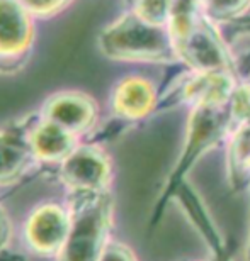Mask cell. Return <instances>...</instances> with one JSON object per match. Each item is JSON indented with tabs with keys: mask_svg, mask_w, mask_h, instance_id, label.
<instances>
[{
	"mask_svg": "<svg viewBox=\"0 0 250 261\" xmlns=\"http://www.w3.org/2000/svg\"><path fill=\"white\" fill-rule=\"evenodd\" d=\"M36 19L19 0H0V61L24 56L34 44Z\"/></svg>",
	"mask_w": 250,
	"mask_h": 261,
	"instance_id": "52a82bcc",
	"label": "cell"
},
{
	"mask_svg": "<svg viewBox=\"0 0 250 261\" xmlns=\"http://www.w3.org/2000/svg\"><path fill=\"white\" fill-rule=\"evenodd\" d=\"M201 10L208 19L221 25L243 17L250 12V0H204Z\"/></svg>",
	"mask_w": 250,
	"mask_h": 261,
	"instance_id": "4fadbf2b",
	"label": "cell"
},
{
	"mask_svg": "<svg viewBox=\"0 0 250 261\" xmlns=\"http://www.w3.org/2000/svg\"><path fill=\"white\" fill-rule=\"evenodd\" d=\"M237 85L235 73L192 71L191 76L182 83L180 95L192 107L202 103H226L230 102Z\"/></svg>",
	"mask_w": 250,
	"mask_h": 261,
	"instance_id": "30bf717a",
	"label": "cell"
},
{
	"mask_svg": "<svg viewBox=\"0 0 250 261\" xmlns=\"http://www.w3.org/2000/svg\"><path fill=\"white\" fill-rule=\"evenodd\" d=\"M72 212V231L56 261H99L107 244L112 203L106 194L82 195Z\"/></svg>",
	"mask_w": 250,
	"mask_h": 261,
	"instance_id": "3957f363",
	"label": "cell"
},
{
	"mask_svg": "<svg viewBox=\"0 0 250 261\" xmlns=\"http://www.w3.org/2000/svg\"><path fill=\"white\" fill-rule=\"evenodd\" d=\"M233 148L237 158H250V119L235 133Z\"/></svg>",
	"mask_w": 250,
	"mask_h": 261,
	"instance_id": "2e32d148",
	"label": "cell"
},
{
	"mask_svg": "<svg viewBox=\"0 0 250 261\" xmlns=\"http://www.w3.org/2000/svg\"><path fill=\"white\" fill-rule=\"evenodd\" d=\"M72 231V212L58 203L36 207L24 222V241L39 256H58Z\"/></svg>",
	"mask_w": 250,
	"mask_h": 261,
	"instance_id": "5b68a950",
	"label": "cell"
},
{
	"mask_svg": "<svg viewBox=\"0 0 250 261\" xmlns=\"http://www.w3.org/2000/svg\"><path fill=\"white\" fill-rule=\"evenodd\" d=\"M177 61L191 71L235 73V60L218 24L208 19L201 5L192 0H177L167 24Z\"/></svg>",
	"mask_w": 250,
	"mask_h": 261,
	"instance_id": "6da1fadb",
	"label": "cell"
},
{
	"mask_svg": "<svg viewBox=\"0 0 250 261\" xmlns=\"http://www.w3.org/2000/svg\"><path fill=\"white\" fill-rule=\"evenodd\" d=\"M41 117L80 138L96 126L99 107L97 102L85 92L61 90L46 98L41 107Z\"/></svg>",
	"mask_w": 250,
	"mask_h": 261,
	"instance_id": "8992f818",
	"label": "cell"
},
{
	"mask_svg": "<svg viewBox=\"0 0 250 261\" xmlns=\"http://www.w3.org/2000/svg\"><path fill=\"white\" fill-rule=\"evenodd\" d=\"M10 239H12V221L5 208L0 205V251L9 246Z\"/></svg>",
	"mask_w": 250,
	"mask_h": 261,
	"instance_id": "e0dca14e",
	"label": "cell"
},
{
	"mask_svg": "<svg viewBox=\"0 0 250 261\" xmlns=\"http://www.w3.org/2000/svg\"><path fill=\"white\" fill-rule=\"evenodd\" d=\"M60 180L74 194H106L111 181V163L107 154L96 146L79 144L60 163Z\"/></svg>",
	"mask_w": 250,
	"mask_h": 261,
	"instance_id": "277c9868",
	"label": "cell"
},
{
	"mask_svg": "<svg viewBox=\"0 0 250 261\" xmlns=\"http://www.w3.org/2000/svg\"><path fill=\"white\" fill-rule=\"evenodd\" d=\"M99 261H137V258L131 253V249L126 248L124 244L116 241H107Z\"/></svg>",
	"mask_w": 250,
	"mask_h": 261,
	"instance_id": "9a60e30c",
	"label": "cell"
},
{
	"mask_svg": "<svg viewBox=\"0 0 250 261\" xmlns=\"http://www.w3.org/2000/svg\"><path fill=\"white\" fill-rule=\"evenodd\" d=\"M28 141L36 161L43 163H61L79 146L75 134L43 117L28 130Z\"/></svg>",
	"mask_w": 250,
	"mask_h": 261,
	"instance_id": "9c48e42d",
	"label": "cell"
},
{
	"mask_svg": "<svg viewBox=\"0 0 250 261\" xmlns=\"http://www.w3.org/2000/svg\"><path fill=\"white\" fill-rule=\"evenodd\" d=\"M247 165H248V166H250V158H248V160H247Z\"/></svg>",
	"mask_w": 250,
	"mask_h": 261,
	"instance_id": "d6986e66",
	"label": "cell"
},
{
	"mask_svg": "<svg viewBox=\"0 0 250 261\" xmlns=\"http://www.w3.org/2000/svg\"><path fill=\"white\" fill-rule=\"evenodd\" d=\"M192 2H196V4H199V5H201L202 2H204V0H192Z\"/></svg>",
	"mask_w": 250,
	"mask_h": 261,
	"instance_id": "ac0fdd59",
	"label": "cell"
},
{
	"mask_svg": "<svg viewBox=\"0 0 250 261\" xmlns=\"http://www.w3.org/2000/svg\"><path fill=\"white\" fill-rule=\"evenodd\" d=\"M34 161L28 133L20 136L10 130H0V187L17 181Z\"/></svg>",
	"mask_w": 250,
	"mask_h": 261,
	"instance_id": "8fae6325",
	"label": "cell"
},
{
	"mask_svg": "<svg viewBox=\"0 0 250 261\" xmlns=\"http://www.w3.org/2000/svg\"><path fill=\"white\" fill-rule=\"evenodd\" d=\"M19 2L34 19H48L65 10L72 0H19Z\"/></svg>",
	"mask_w": 250,
	"mask_h": 261,
	"instance_id": "5bb4252c",
	"label": "cell"
},
{
	"mask_svg": "<svg viewBox=\"0 0 250 261\" xmlns=\"http://www.w3.org/2000/svg\"><path fill=\"white\" fill-rule=\"evenodd\" d=\"M175 5L177 0H129L128 10L143 22L157 28H167Z\"/></svg>",
	"mask_w": 250,
	"mask_h": 261,
	"instance_id": "7c38bea8",
	"label": "cell"
},
{
	"mask_svg": "<svg viewBox=\"0 0 250 261\" xmlns=\"http://www.w3.org/2000/svg\"><path fill=\"white\" fill-rule=\"evenodd\" d=\"M104 56L128 63H174L177 61L167 28L143 22L129 10L123 12L99 34Z\"/></svg>",
	"mask_w": 250,
	"mask_h": 261,
	"instance_id": "7a4b0ae2",
	"label": "cell"
},
{
	"mask_svg": "<svg viewBox=\"0 0 250 261\" xmlns=\"http://www.w3.org/2000/svg\"><path fill=\"white\" fill-rule=\"evenodd\" d=\"M157 103V90L145 76L129 75L119 80L111 93V109L116 116L129 121L147 117Z\"/></svg>",
	"mask_w": 250,
	"mask_h": 261,
	"instance_id": "ba28073f",
	"label": "cell"
}]
</instances>
